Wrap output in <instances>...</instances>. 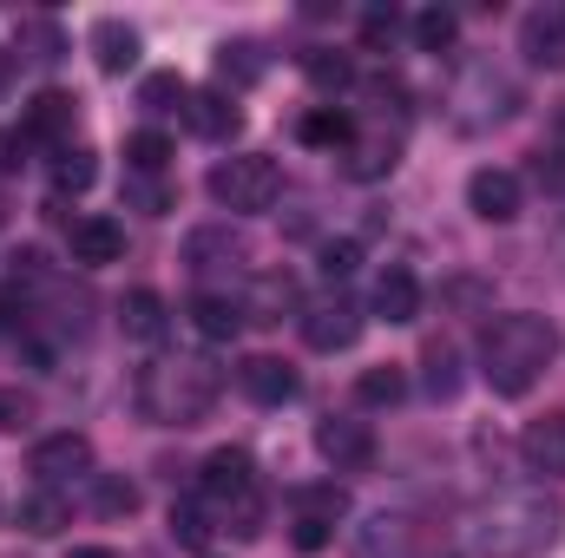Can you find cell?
Listing matches in <instances>:
<instances>
[{
  "instance_id": "obj_1",
  "label": "cell",
  "mask_w": 565,
  "mask_h": 558,
  "mask_svg": "<svg viewBox=\"0 0 565 558\" xmlns=\"http://www.w3.org/2000/svg\"><path fill=\"white\" fill-rule=\"evenodd\" d=\"M565 539V506L546 486H507L473 506L467 552L473 558H546Z\"/></svg>"
},
{
  "instance_id": "obj_2",
  "label": "cell",
  "mask_w": 565,
  "mask_h": 558,
  "mask_svg": "<svg viewBox=\"0 0 565 558\" xmlns=\"http://www.w3.org/2000/svg\"><path fill=\"white\" fill-rule=\"evenodd\" d=\"M559 348H565V335H559L553 315H540V309H507V315H493L487 335H480V382H487L500 401H520V395H533V388L553 375Z\"/></svg>"
},
{
  "instance_id": "obj_3",
  "label": "cell",
  "mask_w": 565,
  "mask_h": 558,
  "mask_svg": "<svg viewBox=\"0 0 565 558\" xmlns=\"http://www.w3.org/2000/svg\"><path fill=\"white\" fill-rule=\"evenodd\" d=\"M217 395H224V382H217V368L204 355H151L139 368V382H132L139 415L151 427H178V433L198 427V420H211Z\"/></svg>"
},
{
  "instance_id": "obj_4",
  "label": "cell",
  "mask_w": 565,
  "mask_h": 558,
  "mask_svg": "<svg viewBox=\"0 0 565 558\" xmlns=\"http://www.w3.org/2000/svg\"><path fill=\"white\" fill-rule=\"evenodd\" d=\"M198 506L231 539H257L264 533V480H257V460L244 447H217L198 466Z\"/></svg>"
},
{
  "instance_id": "obj_5",
  "label": "cell",
  "mask_w": 565,
  "mask_h": 558,
  "mask_svg": "<svg viewBox=\"0 0 565 558\" xmlns=\"http://www.w3.org/2000/svg\"><path fill=\"white\" fill-rule=\"evenodd\" d=\"M520 112V79L513 73H500L493 60H467L460 73H454V86H447V119H454V132H493V126H507Z\"/></svg>"
},
{
  "instance_id": "obj_6",
  "label": "cell",
  "mask_w": 565,
  "mask_h": 558,
  "mask_svg": "<svg viewBox=\"0 0 565 558\" xmlns=\"http://www.w3.org/2000/svg\"><path fill=\"white\" fill-rule=\"evenodd\" d=\"M204 191H211L217 211L250 217V211H270V204L282 197V171H277V158H264V151H231V158L211 164Z\"/></svg>"
},
{
  "instance_id": "obj_7",
  "label": "cell",
  "mask_w": 565,
  "mask_h": 558,
  "mask_svg": "<svg viewBox=\"0 0 565 558\" xmlns=\"http://www.w3.org/2000/svg\"><path fill=\"white\" fill-rule=\"evenodd\" d=\"M296 329H302V342H309L316 355H342V348H355V335H362V302L342 296V289H322V296H309V302L296 309Z\"/></svg>"
},
{
  "instance_id": "obj_8",
  "label": "cell",
  "mask_w": 565,
  "mask_h": 558,
  "mask_svg": "<svg viewBox=\"0 0 565 558\" xmlns=\"http://www.w3.org/2000/svg\"><path fill=\"white\" fill-rule=\"evenodd\" d=\"M244 264H250V244L231 224H198L184 237V270L198 282H231V277H244Z\"/></svg>"
},
{
  "instance_id": "obj_9",
  "label": "cell",
  "mask_w": 565,
  "mask_h": 558,
  "mask_svg": "<svg viewBox=\"0 0 565 558\" xmlns=\"http://www.w3.org/2000/svg\"><path fill=\"white\" fill-rule=\"evenodd\" d=\"M26 473L40 480V486H73V480H93V440L86 433H46V440H33V453H26Z\"/></svg>"
},
{
  "instance_id": "obj_10",
  "label": "cell",
  "mask_w": 565,
  "mask_h": 558,
  "mask_svg": "<svg viewBox=\"0 0 565 558\" xmlns=\"http://www.w3.org/2000/svg\"><path fill=\"white\" fill-rule=\"evenodd\" d=\"M316 453L335 466V473H362L375 460V427L362 415H329L316 420Z\"/></svg>"
},
{
  "instance_id": "obj_11",
  "label": "cell",
  "mask_w": 565,
  "mask_h": 558,
  "mask_svg": "<svg viewBox=\"0 0 565 558\" xmlns=\"http://www.w3.org/2000/svg\"><path fill=\"white\" fill-rule=\"evenodd\" d=\"M467 211H473L480 224H513V217L526 211V184H520L513 171H500V164H480V171L467 178Z\"/></svg>"
},
{
  "instance_id": "obj_12",
  "label": "cell",
  "mask_w": 565,
  "mask_h": 558,
  "mask_svg": "<svg viewBox=\"0 0 565 558\" xmlns=\"http://www.w3.org/2000/svg\"><path fill=\"white\" fill-rule=\"evenodd\" d=\"M349 558H427L422 552V526H415L408 513H375V519L355 526Z\"/></svg>"
},
{
  "instance_id": "obj_13",
  "label": "cell",
  "mask_w": 565,
  "mask_h": 558,
  "mask_svg": "<svg viewBox=\"0 0 565 558\" xmlns=\"http://www.w3.org/2000/svg\"><path fill=\"white\" fill-rule=\"evenodd\" d=\"M73 126H79V99H73V93H40V99L20 112L26 144H46V151H66V144H73Z\"/></svg>"
},
{
  "instance_id": "obj_14",
  "label": "cell",
  "mask_w": 565,
  "mask_h": 558,
  "mask_svg": "<svg viewBox=\"0 0 565 558\" xmlns=\"http://www.w3.org/2000/svg\"><path fill=\"white\" fill-rule=\"evenodd\" d=\"M520 460L540 480H565V408H546L540 420L520 427Z\"/></svg>"
},
{
  "instance_id": "obj_15",
  "label": "cell",
  "mask_w": 565,
  "mask_h": 558,
  "mask_svg": "<svg viewBox=\"0 0 565 558\" xmlns=\"http://www.w3.org/2000/svg\"><path fill=\"white\" fill-rule=\"evenodd\" d=\"M184 126H191L198 139H211V144H231L237 132H244V112H237V99H231L224 86H191Z\"/></svg>"
},
{
  "instance_id": "obj_16",
  "label": "cell",
  "mask_w": 565,
  "mask_h": 558,
  "mask_svg": "<svg viewBox=\"0 0 565 558\" xmlns=\"http://www.w3.org/2000/svg\"><path fill=\"white\" fill-rule=\"evenodd\" d=\"M520 53L546 73H565V0H546L520 20Z\"/></svg>"
},
{
  "instance_id": "obj_17",
  "label": "cell",
  "mask_w": 565,
  "mask_h": 558,
  "mask_svg": "<svg viewBox=\"0 0 565 558\" xmlns=\"http://www.w3.org/2000/svg\"><path fill=\"white\" fill-rule=\"evenodd\" d=\"M66 250H73L79 270H106V264L126 257V224H113V217H73Z\"/></svg>"
},
{
  "instance_id": "obj_18",
  "label": "cell",
  "mask_w": 565,
  "mask_h": 558,
  "mask_svg": "<svg viewBox=\"0 0 565 558\" xmlns=\"http://www.w3.org/2000/svg\"><path fill=\"white\" fill-rule=\"evenodd\" d=\"M184 315H191L198 342H237V329L250 322V315H244V296H231V289H198V296L184 302Z\"/></svg>"
},
{
  "instance_id": "obj_19",
  "label": "cell",
  "mask_w": 565,
  "mask_h": 558,
  "mask_svg": "<svg viewBox=\"0 0 565 558\" xmlns=\"http://www.w3.org/2000/svg\"><path fill=\"white\" fill-rule=\"evenodd\" d=\"M369 309H375V322H388V329H408V322L422 315V277H415L408 264H388V270L375 277Z\"/></svg>"
},
{
  "instance_id": "obj_20",
  "label": "cell",
  "mask_w": 565,
  "mask_h": 558,
  "mask_svg": "<svg viewBox=\"0 0 565 558\" xmlns=\"http://www.w3.org/2000/svg\"><path fill=\"white\" fill-rule=\"evenodd\" d=\"M237 388L257 401V408H282V401H296V368L282 362V355H244L237 362Z\"/></svg>"
},
{
  "instance_id": "obj_21",
  "label": "cell",
  "mask_w": 565,
  "mask_h": 558,
  "mask_svg": "<svg viewBox=\"0 0 565 558\" xmlns=\"http://www.w3.org/2000/svg\"><path fill=\"white\" fill-rule=\"evenodd\" d=\"M86 46H93V66H99L106 79H126V73L139 66V53H145L139 26H126V20H93Z\"/></svg>"
},
{
  "instance_id": "obj_22",
  "label": "cell",
  "mask_w": 565,
  "mask_h": 558,
  "mask_svg": "<svg viewBox=\"0 0 565 558\" xmlns=\"http://www.w3.org/2000/svg\"><path fill=\"white\" fill-rule=\"evenodd\" d=\"M395 164H402L395 132H355L342 151V178H355V184H382V178H395Z\"/></svg>"
},
{
  "instance_id": "obj_23",
  "label": "cell",
  "mask_w": 565,
  "mask_h": 558,
  "mask_svg": "<svg viewBox=\"0 0 565 558\" xmlns=\"http://www.w3.org/2000/svg\"><path fill=\"white\" fill-rule=\"evenodd\" d=\"M13 526H20L26 539H60V533L73 526V500H66L60 486H33V493L13 506Z\"/></svg>"
},
{
  "instance_id": "obj_24",
  "label": "cell",
  "mask_w": 565,
  "mask_h": 558,
  "mask_svg": "<svg viewBox=\"0 0 565 558\" xmlns=\"http://www.w3.org/2000/svg\"><path fill=\"white\" fill-rule=\"evenodd\" d=\"M296 309H302V289H296L289 270H264V277H250V289H244V315L250 322H282Z\"/></svg>"
},
{
  "instance_id": "obj_25",
  "label": "cell",
  "mask_w": 565,
  "mask_h": 558,
  "mask_svg": "<svg viewBox=\"0 0 565 558\" xmlns=\"http://www.w3.org/2000/svg\"><path fill=\"white\" fill-rule=\"evenodd\" d=\"M119 329H126L132 342H164V329H171L164 296H158V289H126V302H119Z\"/></svg>"
},
{
  "instance_id": "obj_26",
  "label": "cell",
  "mask_w": 565,
  "mask_h": 558,
  "mask_svg": "<svg viewBox=\"0 0 565 558\" xmlns=\"http://www.w3.org/2000/svg\"><path fill=\"white\" fill-rule=\"evenodd\" d=\"M296 139L302 144H316V151H349V139H355V119L342 112V106H309L302 119H296Z\"/></svg>"
},
{
  "instance_id": "obj_27",
  "label": "cell",
  "mask_w": 565,
  "mask_h": 558,
  "mask_svg": "<svg viewBox=\"0 0 565 558\" xmlns=\"http://www.w3.org/2000/svg\"><path fill=\"white\" fill-rule=\"evenodd\" d=\"M289 513L309 519V526H335V519H349V486H335V480L296 486V493H289Z\"/></svg>"
},
{
  "instance_id": "obj_28",
  "label": "cell",
  "mask_w": 565,
  "mask_h": 558,
  "mask_svg": "<svg viewBox=\"0 0 565 558\" xmlns=\"http://www.w3.org/2000/svg\"><path fill=\"white\" fill-rule=\"evenodd\" d=\"M264 73H270V60H264L257 40H224V46H217V79H224V86H257Z\"/></svg>"
},
{
  "instance_id": "obj_29",
  "label": "cell",
  "mask_w": 565,
  "mask_h": 558,
  "mask_svg": "<svg viewBox=\"0 0 565 558\" xmlns=\"http://www.w3.org/2000/svg\"><path fill=\"white\" fill-rule=\"evenodd\" d=\"M93 513H99V519H132V513H139V480H126V473H93Z\"/></svg>"
},
{
  "instance_id": "obj_30",
  "label": "cell",
  "mask_w": 565,
  "mask_h": 558,
  "mask_svg": "<svg viewBox=\"0 0 565 558\" xmlns=\"http://www.w3.org/2000/svg\"><path fill=\"white\" fill-rule=\"evenodd\" d=\"M408 33H415L422 53H454V46H460V13H454V7H422Z\"/></svg>"
},
{
  "instance_id": "obj_31",
  "label": "cell",
  "mask_w": 565,
  "mask_h": 558,
  "mask_svg": "<svg viewBox=\"0 0 565 558\" xmlns=\"http://www.w3.org/2000/svg\"><path fill=\"white\" fill-rule=\"evenodd\" d=\"M402 395H408V375H402L395 362H382V368H362V375H355V401H362V408H395Z\"/></svg>"
},
{
  "instance_id": "obj_32",
  "label": "cell",
  "mask_w": 565,
  "mask_h": 558,
  "mask_svg": "<svg viewBox=\"0 0 565 558\" xmlns=\"http://www.w3.org/2000/svg\"><path fill=\"white\" fill-rule=\"evenodd\" d=\"M93 178H99V158L86 144L53 151V191H93Z\"/></svg>"
},
{
  "instance_id": "obj_33",
  "label": "cell",
  "mask_w": 565,
  "mask_h": 558,
  "mask_svg": "<svg viewBox=\"0 0 565 558\" xmlns=\"http://www.w3.org/2000/svg\"><path fill=\"white\" fill-rule=\"evenodd\" d=\"M422 368H427V395H434V401H454V395H460V348L434 342L422 355Z\"/></svg>"
},
{
  "instance_id": "obj_34",
  "label": "cell",
  "mask_w": 565,
  "mask_h": 558,
  "mask_svg": "<svg viewBox=\"0 0 565 558\" xmlns=\"http://www.w3.org/2000/svg\"><path fill=\"white\" fill-rule=\"evenodd\" d=\"M302 73H309L322 93H342V86H355V66H349V53H329V46L302 53Z\"/></svg>"
},
{
  "instance_id": "obj_35",
  "label": "cell",
  "mask_w": 565,
  "mask_h": 558,
  "mask_svg": "<svg viewBox=\"0 0 565 558\" xmlns=\"http://www.w3.org/2000/svg\"><path fill=\"white\" fill-rule=\"evenodd\" d=\"M171 539L191 546V552H204L211 546V513L198 500H171Z\"/></svg>"
},
{
  "instance_id": "obj_36",
  "label": "cell",
  "mask_w": 565,
  "mask_h": 558,
  "mask_svg": "<svg viewBox=\"0 0 565 558\" xmlns=\"http://www.w3.org/2000/svg\"><path fill=\"white\" fill-rule=\"evenodd\" d=\"M164 164H171V139H164V132H132V139H126V171L164 178Z\"/></svg>"
},
{
  "instance_id": "obj_37",
  "label": "cell",
  "mask_w": 565,
  "mask_h": 558,
  "mask_svg": "<svg viewBox=\"0 0 565 558\" xmlns=\"http://www.w3.org/2000/svg\"><path fill=\"white\" fill-rule=\"evenodd\" d=\"M184 99H191V86L178 73H145V86H139L145 112H184Z\"/></svg>"
},
{
  "instance_id": "obj_38",
  "label": "cell",
  "mask_w": 565,
  "mask_h": 558,
  "mask_svg": "<svg viewBox=\"0 0 565 558\" xmlns=\"http://www.w3.org/2000/svg\"><path fill=\"white\" fill-rule=\"evenodd\" d=\"M126 204H139L145 217H164L171 211V184L164 178H145V171H126Z\"/></svg>"
},
{
  "instance_id": "obj_39",
  "label": "cell",
  "mask_w": 565,
  "mask_h": 558,
  "mask_svg": "<svg viewBox=\"0 0 565 558\" xmlns=\"http://www.w3.org/2000/svg\"><path fill=\"white\" fill-rule=\"evenodd\" d=\"M20 53H26V60H40V66H53V60L66 53V40H60V26L26 20V26H20Z\"/></svg>"
},
{
  "instance_id": "obj_40",
  "label": "cell",
  "mask_w": 565,
  "mask_h": 558,
  "mask_svg": "<svg viewBox=\"0 0 565 558\" xmlns=\"http://www.w3.org/2000/svg\"><path fill=\"white\" fill-rule=\"evenodd\" d=\"M33 420V395L26 388H0V433H20Z\"/></svg>"
},
{
  "instance_id": "obj_41",
  "label": "cell",
  "mask_w": 565,
  "mask_h": 558,
  "mask_svg": "<svg viewBox=\"0 0 565 558\" xmlns=\"http://www.w3.org/2000/svg\"><path fill=\"white\" fill-rule=\"evenodd\" d=\"M395 33H402V13H395V7H375V13L362 20V40H369V53H382Z\"/></svg>"
},
{
  "instance_id": "obj_42",
  "label": "cell",
  "mask_w": 565,
  "mask_h": 558,
  "mask_svg": "<svg viewBox=\"0 0 565 558\" xmlns=\"http://www.w3.org/2000/svg\"><path fill=\"white\" fill-rule=\"evenodd\" d=\"M355 264H362L355 244H322V277H329V289H335L342 277H355Z\"/></svg>"
},
{
  "instance_id": "obj_43",
  "label": "cell",
  "mask_w": 565,
  "mask_h": 558,
  "mask_svg": "<svg viewBox=\"0 0 565 558\" xmlns=\"http://www.w3.org/2000/svg\"><path fill=\"white\" fill-rule=\"evenodd\" d=\"M335 539V526H309V519H289V546L296 552H322Z\"/></svg>"
},
{
  "instance_id": "obj_44",
  "label": "cell",
  "mask_w": 565,
  "mask_h": 558,
  "mask_svg": "<svg viewBox=\"0 0 565 558\" xmlns=\"http://www.w3.org/2000/svg\"><path fill=\"white\" fill-rule=\"evenodd\" d=\"M20 151H26V132H0V171H13Z\"/></svg>"
},
{
  "instance_id": "obj_45",
  "label": "cell",
  "mask_w": 565,
  "mask_h": 558,
  "mask_svg": "<svg viewBox=\"0 0 565 558\" xmlns=\"http://www.w3.org/2000/svg\"><path fill=\"white\" fill-rule=\"evenodd\" d=\"M66 558H119V552H113V546H73Z\"/></svg>"
},
{
  "instance_id": "obj_46",
  "label": "cell",
  "mask_w": 565,
  "mask_h": 558,
  "mask_svg": "<svg viewBox=\"0 0 565 558\" xmlns=\"http://www.w3.org/2000/svg\"><path fill=\"white\" fill-rule=\"evenodd\" d=\"M13 60H20V53H0V93H7V79H13Z\"/></svg>"
}]
</instances>
